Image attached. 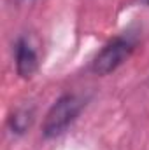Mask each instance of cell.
<instances>
[{
    "label": "cell",
    "instance_id": "obj_1",
    "mask_svg": "<svg viewBox=\"0 0 149 150\" xmlns=\"http://www.w3.org/2000/svg\"><path fill=\"white\" fill-rule=\"evenodd\" d=\"M82 107H84V101L75 94L60 96L53 103L49 112L46 113V119H44V124H42V136L51 140V138H56V136L63 134L69 129V126L77 119Z\"/></svg>",
    "mask_w": 149,
    "mask_h": 150
},
{
    "label": "cell",
    "instance_id": "obj_2",
    "mask_svg": "<svg viewBox=\"0 0 149 150\" xmlns=\"http://www.w3.org/2000/svg\"><path fill=\"white\" fill-rule=\"evenodd\" d=\"M133 42L128 37H116L105 44L95 59L91 61V72L95 75H109L119 68L133 52Z\"/></svg>",
    "mask_w": 149,
    "mask_h": 150
},
{
    "label": "cell",
    "instance_id": "obj_3",
    "mask_svg": "<svg viewBox=\"0 0 149 150\" xmlns=\"http://www.w3.org/2000/svg\"><path fill=\"white\" fill-rule=\"evenodd\" d=\"M14 51H16V70H18V75L21 79H30L39 68L37 52L34 51V47L25 38H18Z\"/></svg>",
    "mask_w": 149,
    "mask_h": 150
},
{
    "label": "cell",
    "instance_id": "obj_4",
    "mask_svg": "<svg viewBox=\"0 0 149 150\" xmlns=\"http://www.w3.org/2000/svg\"><path fill=\"white\" fill-rule=\"evenodd\" d=\"M34 119H35V110L32 107H21L14 110L9 117V127L14 134H25L34 124Z\"/></svg>",
    "mask_w": 149,
    "mask_h": 150
},
{
    "label": "cell",
    "instance_id": "obj_5",
    "mask_svg": "<svg viewBox=\"0 0 149 150\" xmlns=\"http://www.w3.org/2000/svg\"><path fill=\"white\" fill-rule=\"evenodd\" d=\"M142 2H146V4H149V0H142Z\"/></svg>",
    "mask_w": 149,
    "mask_h": 150
}]
</instances>
